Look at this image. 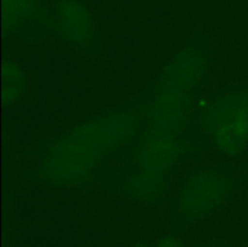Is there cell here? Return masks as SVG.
<instances>
[{
  "label": "cell",
  "mask_w": 248,
  "mask_h": 247,
  "mask_svg": "<svg viewBox=\"0 0 248 247\" xmlns=\"http://www.w3.org/2000/svg\"><path fill=\"white\" fill-rule=\"evenodd\" d=\"M208 69L207 47L190 43L171 58L155 80L125 181L131 200L154 203L166 191L183 155L186 126Z\"/></svg>",
  "instance_id": "1"
},
{
  "label": "cell",
  "mask_w": 248,
  "mask_h": 247,
  "mask_svg": "<svg viewBox=\"0 0 248 247\" xmlns=\"http://www.w3.org/2000/svg\"><path fill=\"white\" fill-rule=\"evenodd\" d=\"M142 124L143 110L136 107H121L93 116L48 145L39 164V176L58 188L90 183L110 157L137 140Z\"/></svg>",
  "instance_id": "2"
},
{
  "label": "cell",
  "mask_w": 248,
  "mask_h": 247,
  "mask_svg": "<svg viewBox=\"0 0 248 247\" xmlns=\"http://www.w3.org/2000/svg\"><path fill=\"white\" fill-rule=\"evenodd\" d=\"M203 128L220 154H244L248 149V90L232 89L213 97L203 110Z\"/></svg>",
  "instance_id": "3"
},
{
  "label": "cell",
  "mask_w": 248,
  "mask_h": 247,
  "mask_svg": "<svg viewBox=\"0 0 248 247\" xmlns=\"http://www.w3.org/2000/svg\"><path fill=\"white\" fill-rule=\"evenodd\" d=\"M234 193V181L217 169L194 172L179 188L177 213L186 220H201L222 210Z\"/></svg>",
  "instance_id": "4"
},
{
  "label": "cell",
  "mask_w": 248,
  "mask_h": 247,
  "mask_svg": "<svg viewBox=\"0 0 248 247\" xmlns=\"http://www.w3.org/2000/svg\"><path fill=\"white\" fill-rule=\"evenodd\" d=\"M55 23L61 38L80 51L90 52L97 46V27L90 10L79 0H57L53 7Z\"/></svg>",
  "instance_id": "5"
},
{
  "label": "cell",
  "mask_w": 248,
  "mask_h": 247,
  "mask_svg": "<svg viewBox=\"0 0 248 247\" xmlns=\"http://www.w3.org/2000/svg\"><path fill=\"white\" fill-rule=\"evenodd\" d=\"M41 0H2L5 33H14L35 21L41 14Z\"/></svg>",
  "instance_id": "6"
},
{
  "label": "cell",
  "mask_w": 248,
  "mask_h": 247,
  "mask_svg": "<svg viewBox=\"0 0 248 247\" xmlns=\"http://www.w3.org/2000/svg\"><path fill=\"white\" fill-rule=\"evenodd\" d=\"M26 75L22 68L12 60H6L2 65V101L5 106H14L23 96Z\"/></svg>",
  "instance_id": "7"
}]
</instances>
